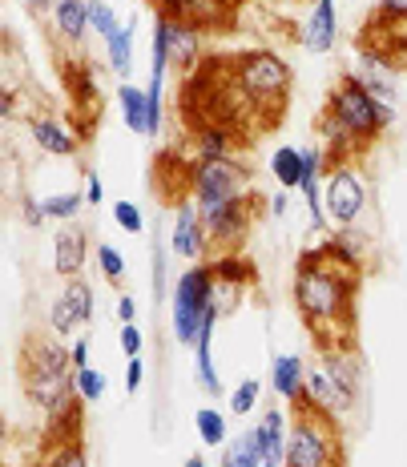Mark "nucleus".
<instances>
[{"label":"nucleus","mask_w":407,"mask_h":467,"mask_svg":"<svg viewBox=\"0 0 407 467\" xmlns=\"http://www.w3.org/2000/svg\"><path fill=\"white\" fill-rule=\"evenodd\" d=\"M182 467H210V463H206V460H198V455H190V460L182 463Z\"/></svg>","instance_id":"49"},{"label":"nucleus","mask_w":407,"mask_h":467,"mask_svg":"<svg viewBox=\"0 0 407 467\" xmlns=\"http://www.w3.org/2000/svg\"><path fill=\"white\" fill-rule=\"evenodd\" d=\"M303 383H307V363L298 355H275L270 358V387L283 403L295 407L303 399Z\"/></svg>","instance_id":"22"},{"label":"nucleus","mask_w":407,"mask_h":467,"mask_svg":"<svg viewBox=\"0 0 407 467\" xmlns=\"http://www.w3.org/2000/svg\"><path fill=\"white\" fill-rule=\"evenodd\" d=\"M263 467H278V463H263Z\"/></svg>","instance_id":"51"},{"label":"nucleus","mask_w":407,"mask_h":467,"mask_svg":"<svg viewBox=\"0 0 407 467\" xmlns=\"http://www.w3.org/2000/svg\"><path fill=\"white\" fill-rule=\"evenodd\" d=\"M105 61H110V69L118 81H130V73H133V21L121 25L118 33L105 41Z\"/></svg>","instance_id":"29"},{"label":"nucleus","mask_w":407,"mask_h":467,"mask_svg":"<svg viewBox=\"0 0 407 467\" xmlns=\"http://www.w3.org/2000/svg\"><path fill=\"white\" fill-rule=\"evenodd\" d=\"M81 210H85V193H77V190H61V193H48V198H45L48 222H61V226L77 222V213H81Z\"/></svg>","instance_id":"32"},{"label":"nucleus","mask_w":407,"mask_h":467,"mask_svg":"<svg viewBox=\"0 0 407 467\" xmlns=\"http://www.w3.org/2000/svg\"><path fill=\"white\" fill-rule=\"evenodd\" d=\"M283 467H347V447L335 415L311 411L307 403L290 407L287 460Z\"/></svg>","instance_id":"3"},{"label":"nucleus","mask_w":407,"mask_h":467,"mask_svg":"<svg viewBox=\"0 0 407 467\" xmlns=\"http://www.w3.org/2000/svg\"><path fill=\"white\" fill-rule=\"evenodd\" d=\"M290 298H295V310L303 315L307 327H315V323H355V286H347V282L307 266V262L295 266Z\"/></svg>","instance_id":"4"},{"label":"nucleus","mask_w":407,"mask_h":467,"mask_svg":"<svg viewBox=\"0 0 407 467\" xmlns=\"http://www.w3.org/2000/svg\"><path fill=\"white\" fill-rule=\"evenodd\" d=\"M61 5V0H25V8H28V16H37V21H48L53 16V8Z\"/></svg>","instance_id":"45"},{"label":"nucleus","mask_w":407,"mask_h":467,"mask_svg":"<svg viewBox=\"0 0 407 467\" xmlns=\"http://www.w3.org/2000/svg\"><path fill=\"white\" fill-rule=\"evenodd\" d=\"M323 113H331L335 121L355 138L360 150H371V145L387 133V125H395V105H383L380 97L367 89L363 81H355L351 73H343L331 85Z\"/></svg>","instance_id":"2"},{"label":"nucleus","mask_w":407,"mask_h":467,"mask_svg":"<svg viewBox=\"0 0 407 467\" xmlns=\"http://www.w3.org/2000/svg\"><path fill=\"white\" fill-rule=\"evenodd\" d=\"M141 383H145V363L138 355V358H130V363H125V395L141 391Z\"/></svg>","instance_id":"42"},{"label":"nucleus","mask_w":407,"mask_h":467,"mask_svg":"<svg viewBox=\"0 0 407 467\" xmlns=\"http://www.w3.org/2000/svg\"><path fill=\"white\" fill-rule=\"evenodd\" d=\"M21 218L28 222V226H45L48 222V213H45V198H33V193H28V198H21Z\"/></svg>","instance_id":"39"},{"label":"nucleus","mask_w":407,"mask_h":467,"mask_svg":"<svg viewBox=\"0 0 407 467\" xmlns=\"http://www.w3.org/2000/svg\"><path fill=\"white\" fill-rule=\"evenodd\" d=\"M0 113L5 117H16V93H13V85L5 89V101H0Z\"/></svg>","instance_id":"47"},{"label":"nucleus","mask_w":407,"mask_h":467,"mask_svg":"<svg viewBox=\"0 0 407 467\" xmlns=\"http://www.w3.org/2000/svg\"><path fill=\"white\" fill-rule=\"evenodd\" d=\"M263 210H266V198L258 190L222 202V206H214V210H202V222H206V234H210V250H226V254H235L242 242H246L250 222H255Z\"/></svg>","instance_id":"6"},{"label":"nucleus","mask_w":407,"mask_h":467,"mask_svg":"<svg viewBox=\"0 0 407 467\" xmlns=\"http://www.w3.org/2000/svg\"><path fill=\"white\" fill-rule=\"evenodd\" d=\"M258 395H263V383L258 379H242L230 391V415H250L258 407Z\"/></svg>","instance_id":"35"},{"label":"nucleus","mask_w":407,"mask_h":467,"mask_svg":"<svg viewBox=\"0 0 407 467\" xmlns=\"http://www.w3.org/2000/svg\"><path fill=\"white\" fill-rule=\"evenodd\" d=\"M250 193V165L242 158L230 161H193V182L190 198L198 202V210H214L230 198Z\"/></svg>","instance_id":"7"},{"label":"nucleus","mask_w":407,"mask_h":467,"mask_svg":"<svg viewBox=\"0 0 407 467\" xmlns=\"http://www.w3.org/2000/svg\"><path fill=\"white\" fill-rule=\"evenodd\" d=\"M97 266H101V275L110 278L113 286L125 278V258H121L118 246H110V242H101V246H97Z\"/></svg>","instance_id":"36"},{"label":"nucleus","mask_w":407,"mask_h":467,"mask_svg":"<svg viewBox=\"0 0 407 467\" xmlns=\"http://www.w3.org/2000/svg\"><path fill=\"white\" fill-rule=\"evenodd\" d=\"M173 69V21L170 16H153V36H150V81H162Z\"/></svg>","instance_id":"25"},{"label":"nucleus","mask_w":407,"mask_h":467,"mask_svg":"<svg viewBox=\"0 0 407 467\" xmlns=\"http://www.w3.org/2000/svg\"><path fill=\"white\" fill-rule=\"evenodd\" d=\"M263 463H266V451H263V440H258V427L230 435L226 447H222V467H263Z\"/></svg>","instance_id":"27"},{"label":"nucleus","mask_w":407,"mask_h":467,"mask_svg":"<svg viewBox=\"0 0 407 467\" xmlns=\"http://www.w3.org/2000/svg\"><path fill=\"white\" fill-rule=\"evenodd\" d=\"M298 262H307V266H315V270H323V275H331L339 282H347V286H355L360 290V282H363V262L351 254V250H343L335 238H323L318 246H311Z\"/></svg>","instance_id":"14"},{"label":"nucleus","mask_w":407,"mask_h":467,"mask_svg":"<svg viewBox=\"0 0 407 467\" xmlns=\"http://www.w3.org/2000/svg\"><path fill=\"white\" fill-rule=\"evenodd\" d=\"M214 286H218V275L210 262H198L190 266L186 275H178L173 282V295H170V330L182 347L198 343V330H202V318L206 310L214 306Z\"/></svg>","instance_id":"5"},{"label":"nucleus","mask_w":407,"mask_h":467,"mask_svg":"<svg viewBox=\"0 0 407 467\" xmlns=\"http://www.w3.org/2000/svg\"><path fill=\"white\" fill-rule=\"evenodd\" d=\"M360 48H371V53L387 57L395 69H407V16L375 8L360 28Z\"/></svg>","instance_id":"11"},{"label":"nucleus","mask_w":407,"mask_h":467,"mask_svg":"<svg viewBox=\"0 0 407 467\" xmlns=\"http://www.w3.org/2000/svg\"><path fill=\"white\" fill-rule=\"evenodd\" d=\"M113 222H118L125 234H141L145 230V218H141L138 202H113Z\"/></svg>","instance_id":"37"},{"label":"nucleus","mask_w":407,"mask_h":467,"mask_svg":"<svg viewBox=\"0 0 407 467\" xmlns=\"http://www.w3.org/2000/svg\"><path fill=\"white\" fill-rule=\"evenodd\" d=\"M255 5H278V0H255Z\"/></svg>","instance_id":"50"},{"label":"nucleus","mask_w":407,"mask_h":467,"mask_svg":"<svg viewBox=\"0 0 407 467\" xmlns=\"http://www.w3.org/2000/svg\"><path fill=\"white\" fill-rule=\"evenodd\" d=\"M118 318H121V323H133V318H138V298H133V295H118Z\"/></svg>","instance_id":"46"},{"label":"nucleus","mask_w":407,"mask_h":467,"mask_svg":"<svg viewBox=\"0 0 407 467\" xmlns=\"http://www.w3.org/2000/svg\"><path fill=\"white\" fill-rule=\"evenodd\" d=\"M73 387L81 395V403H101L105 391H110V379H105V371H97V367H85V371L73 375Z\"/></svg>","instance_id":"33"},{"label":"nucleus","mask_w":407,"mask_h":467,"mask_svg":"<svg viewBox=\"0 0 407 467\" xmlns=\"http://www.w3.org/2000/svg\"><path fill=\"white\" fill-rule=\"evenodd\" d=\"M166 282H170V270H166V254L158 246L153 250V295H158V303L166 298Z\"/></svg>","instance_id":"40"},{"label":"nucleus","mask_w":407,"mask_h":467,"mask_svg":"<svg viewBox=\"0 0 407 467\" xmlns=\"http://www.w3.org/2000/svg\"><path fill=\"white\" fill-rule=\"evenodd\" d=\"M28 138H33V145L41 153H48V158H77L81 153V130H73V125L57 121V117H28Z\"/></svg>","instance_id":"15"},{"label":"nucleus","mask_w":407,"mask_h":467,"mask_svg":"<svg viewBox=\"0 0 407 467\" xmlns=\"http://www.w3.org/2000/svg\"><path fill=\"white\" fill-rule=\"evenodd\" d=\"M85 206H105V182L93 170H85Z\"/></svg>","instance_id":"41"},{"label":"nucleus","mask_w":407,"mask_h":467,"mask_svg":"<svg viewBox=\"0 0 407 467\" xmlns=\"http://www.w3.org/2000/svg\"><path fill=\"white\" fill-rule=\"evenodd\" d=\"M69 350H73V371H85V367H89V338H73L69 343Z\"/></svg>","instance_id":"43"},{"label":"nucleus","mask_w":407,"mask_h":467,"mask_svg":"<svg viewBox=\"0 0 407 467\" xmlns=\"http://www.w3.org/2000/svg\"><path fill=\"white\" fill-rule=\"evenodd\" d=\"M118 109H121L125 130L138 133V138H150V97H145V89H138L133 81H121Z\"/></svg>","instance_id":"26"},{"label":"nucleus","mask_w":407,"mask_h":467,"mask_svg":"<svg viewBox=\"0 0 407 467\" xmlns=\"http://www.w3.org/2000/svg\"><path fill=\"white\" fill-rule=\"evenodd\" d=\"M89 28L101 41H110L113 33L121 28V16H118V8L110 5V0H89Z\"/></svg>","instance_id":"34"},{"label":"nucleus","mask_w":407,"mask_h":467,"mask_svg":"<svg viewBox=\"0 0 407 467\" xmlns=\"http://www.w3.org/2000/svg\"><path fill=\"white\" fill-rule=\"evenodd\" d=\"M170 250L178 258H186V262H206V254H210V234H206V222H202V210H198V202L193 198L173 206Z\"/></svg>","instance_id":"12"},{"label":"nucleus","mask_w":407,"mask_h":467,"mask_svg":"<svg viewBox=\"0 0 407 467\" xmlns=\"http://www.w3.org/2000/svg\"><path fill=\"white\" fill-rule=\"evenodd\" d=\"M323 367L331 371V379L339 383V391L347 395V403H360L363 395V367H360V355L351 347L347 350H323Z\"/></svg>","instance_id":"21"},{"label":"nucleus","mask_w":407,"mask_h":467,"mask_svg":"<svg viewBox=\"0 0 407 467\" xmlns=\"http://www.w3.org/2000/svg\"><path fill=\"white\" fill-rule=\"evenodd\" d=\"M193 431H198V440L206 447H226V415L218 411V407H198L193 411Z\"/></svg>","instance_id":"31"},{"label":"nucleus","mask_w":407,"mask_h":467,"mask_svg":"<svg viewBox=\"0 0 407 467\" xmlns=\"http://www.w3.org/2000/svg\"><path fill=\"white\" fill-rule=\"evenodd\" d=\"M202 36L206 33L173 21V69H198L202 65Z\"/></svg>","instance_id":"30"},{"label":"nucleus","mask_w":407,"mask_h":467,"mask_svg":"<svg viewBox=\"0 0 407 467\" xmlns=\"http://www.w3.org/2000/svg\"><path fill=\"white\" fill-rule=\"evenodd\" d=\"M158 8V16H170L178 25H190L198 33H222L235 25L238 5L246 0H150Z\"/></svg>","instance_id":"9"},{"label":"nucleus","mask_w":407,"mask_h":467,"mask_svg":"<svg viewBox=\"0 0 407 467\" xmlns=\"http://www.w3.org/2000/svg\"><path fill=\"white\" fill-rule=\"evenodd\" d=\"M118 343H121V350H125V358H138V355H141V347H145V338H141L138 323H121Z\"/></svg>","instance_id":"38"},{"label":"nucleus","mask_w":407,"mask_h":467,"mask_svg":"<svg viewBox=\"0 0 407 467\" xmlns=\"http://www.w3.org/2000/svg\"><path fill=\"white\" fill-rule=\"evenodd\" d=\"M193 161H230L242 150V133L230 125H193L190 130Z\"/></svg>","instance_id":"17"},{"label":"nucleus","mask_w":407,"mask_h":467,"mask_svg":"<svg viewBox=\"0 0 407 467\" xmlns=\"http://www.w3.org/2000/svg\"><path fill=\"white\" fill-rule=\"evenodd\" d=\"M33 467H89V451H85L81 435H45Z\"/></svg>","instance_id":"23"},{"label":"nucleus","mask_w":407,"mask_h":467,"mask_svg":"<svg viewBox=\"0 0 407 467\" xmlns=\"http://www.w3.org/2000/svg\"><path fill=\"white\" fill-rule=\"evenodd\" d=\"M270 173H275L278 190L298 193V186H303V173H307L303 150H298V145H278V150L270 153Z\"/></svg>","instance_id":"28"},{"label":"nucleus","mask_w":407,"mask_h":467,"mask_svg":"<svg viewBox=\"0 0 407 467\" xmlns=\"http://www.w3.org/2000/svg\"><path fill=\"white\" fill-rule=\"evenodd\" d=\"M141 5H150V0H141Z\"/></svg>","instance_id":"52"},{"label":"nucleus","mask_w":407,"mask_h":467,"mask_svg":"<svg viewBox=\"0 0 407 467\" xmlns=\"http://www.w3.org/2000/svg\"><path fill=\"white\" fill-rule=\"evenodd\" d=\"M298 403H307L311 411H323V415H347V411H355L351 403H347V395L339 391V383L331 379V371H327L323 363L318 367H307V383H303V399Z\"/></svg>","instance_id":"16"},{"label":"nucleus","mask_w":407,"mask_h":467,"mask_svg":"<svg viewBox=\"0 0 407 467\" xmlns=\"http://www.w3.org/2000/svg\"><path fill=\"white\" fill-rule=\"evenodd\" d=\"M351 77L355 81H363L383 105H400V69H395L387 57L371 53V48H360V53H355Z\"/></svg>","instance_id":"13"},{"label":"nucleus","mask_w":407,"mask_h":467,"mask_svg":"<svg viewBox=\"0 0 407 467\" xmlns=\"http://www.w3.org/2000/svg\"><path fill=\"white\" fill-rule=\"evenodd\" d=\"M266 210H270V218H287V210H290V190L270 193V198H266Z\"/></svg>","instance_id":"44"},{"label":"nucleus","mask_w":407,"mask_h":467,"mask_svg":"<svg viewBox=\"0 0 407 467\" xmlns=\"http://www.w3.org/2000/svg\"><path fill=\"white\" fill-rule=\"evenodd\" d=\"M93 286L85 278H65V286H61V295L53 298V306H48V330H53L57 338H69L77 335V330H85L93 323Z\"/></svg>","instance_id":"10"},{"label":"nucleus","mask_w":407,"mask_h":467,"mask_svg":"<svg viewBox=\"0 0 407 467\" xmlns=\"http://www.w3.org/2000/svg\"><path fill=\"white\" fill-rule=\"evenodd\" d=\"M258 440H263V451H266V463H278L283 467L287 460V431H290V420L283 407H266L263 415H258Z\"/></svg>","instance_id":"24"},{"label":"nucleus","mask_w":407,"mask_h":467,"mask_svg":"<svg viewBox=\"0 0 407 467\" xmlns=\"http://www.w3.org/2000/svg\"><path fill=\"white\" fill-rule=\"evenodd\" d=\"M230 73H235L238 89L246 93V101L258 109L266 130H275L278 117L287 109L290 85H295V73L275 48H242V53L230 57Z\"/></svg>","instance_id":"1"},{"label":"nucleus","mask_w":407,"mask_h":467,"mask_svg":"<svg viewBox=\"0 0 407 467\" xmlns=\"http://www.w3.org/2000/svg\"><path fill=\"white\" fill-rule=\"evenodd\" d=\"M367 178L360 173V165L347 161V165H335L327 173V190H323V206H327V218L331 226H360V218L367 213Z\"/></svg>","instance_id":"8"},{"label":"nucleus","mask_w":407,"mask_h":467,"mask_svg":"<svg viewBox=\"0 0 407 467\" xmlns=\"http://www.w3.org/2000/svg\"><path fill=\"white\" fill-rule=\"evenodd\" d=\"M85 262H89V238L81 226H61L53 234V270L61 278H81Z\"/></svg>","instance_id":"19"},{"label":"nucleus","mask_w":407,"mask_h":467,"mask_svg":"<svg viewBox=\"0 0 407 467\" xmlns=\"http://www.w3.org/2000/svg\"><path fill=\"white\" fill-rule=\"evenodd\" d=\"M48 25H53L57 41L81 45L85 36L93 33L89 28V0H61V5L53 8V16H48Z\"/></svg>","instance_id":"20"},{"label":"nucleus","mask_w":407,"mask_h":467,"mask_svg":"<svg viewBox=\"0 0 407 467\" xmlns=\"http://www.w3.org/2000/svg\"><path fill=\"white\" fill-rule=\"evenodd\" d=\"M380 8H387V13H403V16H407V0H380Z\"/></svg>","instance_id":"48"},{"label":"nucleus","mask_w":407,"mask_h":467,"mask_svg":"<svg viewBox=\"0 0 407 467\" xmlns=\"http://www.w3.org/2000/svg\"><path fill=\"white\" fill-rule=\"evenodd\" d=\"M303 48L307 53H331L339 41V8L335 0H311V13L303 21Z\"/></svg>","instance_id":"18"}]
</instances>
